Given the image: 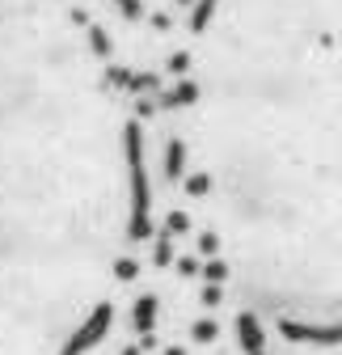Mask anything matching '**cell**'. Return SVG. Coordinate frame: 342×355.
Here are the masks:
<instances>
[{
	"label": "cell",
	"instance_id": "11",
	"mask_svg": "<svg viewBox=\"0 0 342 355\" xmlns=\"http://www.w3.org/2000/svg\"><path fill=\"white\" fill-rule=\"evenodd\" d=\"M136 275H140V262H136V258H127V254L114 258V279H118V284H132Z\"/></svg>",
	"mask_w": 342,
	"mask_h": 355
},
{
	"label": "cell",
	"instance_id": "16",
	"mask_svg": "<svg viewBox=\"0 0 342 355\" xmlns=\"http://www.w3.org/2000/svg\"><path fill=\"white\" fill-rule=\"evenodd\" d=\"M178 271L182 275H199V258H178Z\"/></svg>",
	"mask_w": 342,
	"mask_h": 355
},
{
	"label": "cell",
	"instance_id": "14",
	"mask_svg": "<svg viewBox=\"0 0 342 355\" xmlns=\"http://www.w3.org/2000/svg\"><path fill=\"white\" fill-rule=\"evenodd\" d=\"M114 9H118L123 17H132V21L144 17V5H140V0H114Z\"/></svg>",
	"mask_w": 342,
	"mask_h": 355
},
{
	"label": "cell",
	"instance_id": "8",
	"mask_svg": "<svg viewBox=\"0 0 342 355\" xmlns=\"http://www.w3.org/2000/svg\"><path fill=\"white\" fill-rule=\"evenodd\" d=\"M156 89H161V76L156 72H132V80H127V94H156Z\"/></svg>",
	"mask_w": 342,
	"mask_h": 355
},
{
	"label": "cell",
	"instance_id": "1",
	"mask_svg": "<svg viewBox=\"0 0 342 355\" xmlns=\"http://www.w3.org/2000/svg\"><path fill=\"white\" fill-rule=\"evenodd\" d=\"M123 153H127V187H132V207H127V241L152 237V182H148V157H144V127L132 119L123 127Z\"/></svg>",
	"mask_w": 342,
	"mask_h": 355
},
{
	"label": "cell",
	"instance_id": "12",
	"mask_svg": "<svg viewBox=\"0 0 342 355\" xmlns=\"http://www.w3.org/2000/svg\"><path fill=\"white\" fill-rule=\"evenodd\" d=\"M152 262H156V266L174 262V241H169V237H156V245H152Z\"/></svg>",
	"mask_w": 342,
	"mask_h": 355
},
{
	"label": "cell",
	"instance_id": "15",
	"mask_svg": "<svg viewBox=\"0 0 342 355\" xmlns=\"http://www.w3.org/2000/svg\"><path fill=\"white\" fill-rule=\"evenodd\" d=\"M156 114V98H136V119H152Z\"/></svg>",
	"mask_w": 342,
	"mask_h": 355
},
{
	"label": "cell",
	"instance_id": "13",
	"mask_svg": "<svg viewBox=\"0 0 342 355\" xmlns=\"http://www.w3.org/2000/svg\"><path fill=\"white\" fill-rule=\"evenodd\" d=\"M165 68H169V72H174V76L182 80V76L190 72V51H174V55H169V64H165Z\"/></svg>",
	"mask_w": 342,
	"mask_h": 355
},
{
	"label": "cell",
	"instance_id": "5",
	"mask_svg": "<svg viewBox=\"0 0 342 355\" xmlns=\"http://www.w3.org/2000/svg\"><path fill=\"white\" fill-rule=\"evenodd\" d=\"M132 326H136V334H152V326H156V296H140L136 300Z\"/></svg>",
	"mask_w": 342,
	"mask_h": 355
},
{
	"label": "cell",
	"instance_id": "4",
	"mask_svg": "<svg viewBox=\"0 0 342 355\" xmlns=\"http://www.w3.org/2000/svg\"><path fill=\"white\" fill-rule=\"evenodd\" d=\"M186 157H190V148H186V140H169L165 144V178L169 182H182V173H186Z\"/></svg>",
	"mask_w": 342,
	"mask_h": 355
},
{
	"label": "cell",
	"instance_id": "6",
	"mask_svg": "<svg viewBox=\"0 0 342 355\" xmlns=\"http://www.w3.org/2000/svg\"><path fill=\"white\" fill-rule=\"evenodd\" d=\"M211 187H216V178H211V173H182V191L190 195V199H207L211 195Z\"/></svg>",
	"mask_w": 342,
	"mask_h": 355
},
{
	"label": "cell",
	"instance_id": "9",
	"mask_svg": "<svg viewBox=\"0 0 342 355\" xmlns=\"http://www.w3.org/2000/svg\"><path fill=\"white\" fill-rule=\"evenodd\" d=\"M84 34H89V47H93V55H98V60H110V55H114V47H110V38H106V30H102V26H93V21H89V26H84Z\"/></svg>",
	"mask_w": 342,
	"mask_h": 355
},
{
	"label": "cell",
	"instance_id": "17",
	"mask_svg": "<svg viewBox=\"0 0 342 355\" xmlns=\"http://www.w3.org/2000/svg\"><path fill=\"white\" fill-rule=\"evenodd\" d=\"M178 5H182V9H190V5H195V0H178Z\"/></svg>",
	"mask_w": 342,
	"mask_h": 355
},
{
	"label": "cell",
	"instance_id": "7",
	"mask_svg": "<svg viewBox=\"0 0 342 355\" xmlns=\"http://www.w3.org/2000/svg\"><path fill=\"white\" fill-rule=\"evenodd\" d=\"M216 5H220V0H195V5H190V30H195V34H203V30L211 26Z\"/></svg>",
	"mask_w": 342,
	"mask_h": 355
},
{
	"label": "cell",
	"instance_id": "10",
	"mask_svg": "<svg viewBox=\"0 0 342 355\" xmlns=\"http://www.w3.org/2000/svg\"><path fill=\"white\" fill-rule=\"evenodd\" d=\"M182 233H190V216H186V211H169V216H165V233H161V237L174 241V237H182Z\"/></svg>",
	"mask_w": 342,
	"mask_h": 355
},
{
	"label": "cell",
	"instance_id": "3",
	"mask_svg": "<svg viewBox=\"0 0 342 355\" xmlns=\"http://www.w3.org/2000/svg\"><path fill=\"white\" fill-rule=\"evenodd\" d=\"M203 98V89L190 80V76H182L174 89H165V94L156 98V110H186V106H195Z\"/></svg>",
	"mask_w": 342,
	"mask_h": 355
},
{
	"label": "cell",
	"instance_id": "2",
	"mask_svg": "<svg viewBox=\"0 0 342 355\" xmlns=\"http://www.w3.org/2000/svg\"><path fill=\"white\" fill-rule=\"evenodd\" d=\"M110 326H114V304L102 300V304H93L89 313H84V322L64 338V347H60L55 355H89V351L110 334Z\"/></svg>",
	"mask_w": 342,
	"mask_h": 355
}]
</instances>
